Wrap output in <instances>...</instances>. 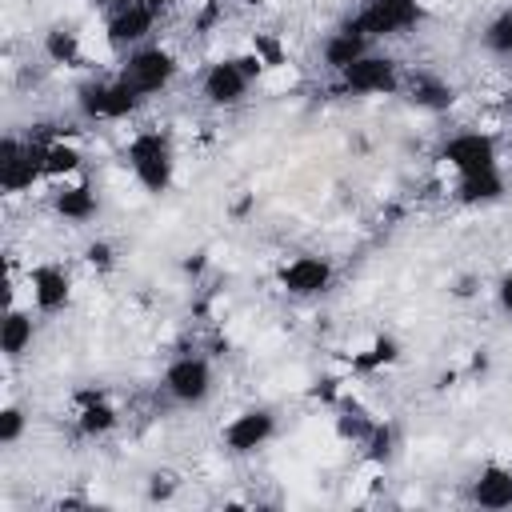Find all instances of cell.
Returning <instances> with one entry per match:
<instances>
[{
	"instance_id": "obj_1",
	"label": "cell",
	"mask_w": 512,
	"mask_h": 512,
	"mask_svg": "<svg viewBox=\"0 0 512 512\" xmlns=\"http://www.w3.org/2000/svg\"><path fill=\"white\" fill-rule=\"evenodd\" d=\"M124 160L148 196H164L176 180V148L164 128H140L124 144Z\"/></svg>"
},
{
	"instance_id": "obj_2",
	"label": "cell",
	"mask_w": 512,
	"mask_h": 512,
	"mask_svg": "<svg viewBox=\"0 0 512 512\" xmlns=\"http://www.w3.org/2000/svg\"><path fill=\"white\" fill-rule=\"evenodd\" d=\"M160 388L172 404L180 408H200L212 388H216V376H212V360L204 352H176L168 364H164V376H160Z\"/></svg>"
},
{
	"instance_id": "obj_3",
	"label": "cell",
	"mask_w": 512,
	"mask_h": 512,
	"mask_svg": "<svg viewBox=\"0 0 512 512\" xmlns=\"http://www.w3.org/2000/svg\"><path fill=\"white\" fill-rule=\"evenodd\" d=\"M176 72H180V60H176V52L164 48V44H140V48L124 52V60H120V68H116V76H124V80H128L136 92H144V96L164 92V88L176 80Z\"/></svg>"
},
{
	"instance_id": "obj_4",
	"label": "cell",
	"mask_w": 512,
	"mask_h": 512,
	"mask_svg": "<svg viewBox=\"0 0 512 512\" xmlns=\"http://www.w3.org/2000/svg\"><path fill=\"white\" fill-rule=\"evenodd\" d=\"M400 84H404V72L384 52H364L344 72H336V92L344 96H392L400 92Z\"/></svg>"
},
{
	"instance_id": "obj_5",
	"label": "cell",
	"mask_w": 512,
	"mask_h": 512,
	"mask_svg": "<svg viewBox=\"0 0 512 512\" xmlns=\"http://www.w3.org/2000/svg\"><path fill=\"white\" fill-rule=\"evenodd\" d=\"M436 160L452 172V176H468V172H488V168H500V144L492 132H480V128H464V132H452Z\"/></svg>"
},
{
	"instance_id": "obj_6",
	"label": "cell",
	"mask_w": 512,
	"mask_h": 512,
	"mask_svg": "<svg viewBox=\"0 0 512 512\" xmlns=\"http://www.w3.org/2000/svg\"><path fill=\"white\" fill-rule=\"evenodd\" d=\"M352 16L368 32V40H388V36H404L424 20V0H364Z\"/></svg>"
},
{
	"instance_id": "obj_7",
	"label": "cell",
	"mask_w": 512,
	"mask_h": 512,
	"mask_svg": "<svg viewBox=\"0 0 512 512\" xmlns=\"http://www.w3.org/2000/svg\"><path fill=\"white\" fill-rule=\"evenodd\" d=\"M332 280H336L332 260H328V256H316V252H300V256L284 260L280 272H276V284H280L288 296H296V300H316V296H324V292L332 288Z\"/></svg>"
},
{
	"instance_id": "obj_8",
	"label": "cell",
	"mask_w": 512,
	"mask_h": 512,
	"mask_svg": "<svg viewBox=\"0 0 512 512\" xmlns=\"http://www.w3.org/2000/svg\"><path fill=\"white\" fill-rule=\"evenodd\" d=\"M272 436H276V412L264 408V404H252V408L236 412V416L224 424L220 444H224L232 456H252V452H260Z\"/></svg>"
},
{
	"instance_id": "obj_9",
	"label": "cell",
	"mask_w": 512,
	"mask_h": 512,
	"mask_svg": "<svg viewBox=\"0 0 512 512\" xmlns=\"http://www.w3.org/2000/svg\"><path fill=\"white\" fill-rule=\"evenodd\" d=\"M252 84L256 80L240 68V60L236 56H224V60H216V64L204 68L200 96H204L208 108H236V104H244V96L252 92Z\"/></svg>"
},
{
	"instance_id": "obj_10",
	"label": "cell",
	"mask_w": 512,
	"mask_h": 512,
	"mask_svg": "<svg viewBox=\"0 0 512 512\" xmlns=\"http://www.w3.org/2000/svg\"><path fill=\"white\" fill-rule=\"evenodd\" d=\"M156 20H160L156 12H148V8H140V4H132V0H124V4H116V8L104 16V40H108V48H116V52H132V48L148 44Z\"/></svg>"
},
{
	"instance_id": "obj_11",
	"label": "cell",
	"mask_w": 512,
	"mask_h": 512,
	"mask_svg": "<svg viewBox=\"0 0 512 512\" xmlns=\"http://www.w3.org/2000/svg\"><path fill=\"white\" fill-rule=\"evenodd\" d=\"M24 284H28V300H32V308L40 312V316H52V312H60V308H68V300H72V276H68V268H60V264H32L28 272H24Z\"/></svg>"
},
{
	"instance_id": "obj_12",
	"label": "cell",
	"mask_w": 512,
	"mask_h": 512,
	"mask_svg": "<svg viewBox=\"0 0 512 512\" xmlns=\"http://www.w3.org/2000/svg\"><path fill=\"white\" fill-rule=\"evenodd\" d=\"M364 52H372V40H368V32L360 28V20L356 16H348V20H340L324 40H320V64L336 76V72H344L352 60H360Z\"/></svg>"
},
{
	"instance_id": "obj_13",
	"label": "cell",
	"mask_w": 512,
	"mask_h": 512,
	"mask_svg": "<svg viewBox=\"0 0 512 512\" xmlns=\"http://www.w3.org/2000/svg\"><path fill=\"white\" fill-rule=\"evenodd\" d=\"M72 420H76V432L80 436L100 440V436H108V432L120 428V408L100 388H84V392H76V416Z\"/></svg>"
},
{
	"instance_id": "obj_14",
	"label": "cell",
	"mask_w": 512,
	"mask_h": 512,
	"mask_svg": "<svg viewBox=\"0 0 512 512\" xmlns=\"http://www.w3.org/2000/svg\"><path fill=\"white\" fill-rule=\"evenodd\" d=\"M52 212L60 216V220H68V224H88V220H96V212H100V192H96V184H88V180H64V184H56V192H52Z\"/></svg>"
},
{
	"instance_id": "obj_15",
	"label": "cell",
	"mask_w": 512,
	"mask_h": 512,
	"mask_svg": "<svg viewBox=\"0 0 512 512\" xmlns=\"http://www.w3.org/2000/svg\"><path fill=\"white\" fill-rule=\"evenodd\" d=\"M400 92H404L416 108H424V112H448V108L456 104V88H452L444 76L428 72V68L408 72L404 84H400Z\"/></svg>"
},
{
	"instance_id": "obj_16",
	"label": "cell",
	"mask_w": 512,
	"mask_h": 512,
	"mask_svg": "<svg viewBox=\"0 0 512 512\" xmlns=\"http://www.w3.org/2000/svg\"><path fill=\"white\" fill-rule=\"evenodd\" d=\"M468 496H472V504L492 508V512L512 508V468H508V464H484V468L472 476Z\"/></svg>"
},
{
	"instance_id": "obj_17",
	"label": "cell",
	"mask_w": 512,
	"mask_h": 512,
	"mask_svg": "<svg viewBox=\"0 0 512 512\" xmlns=\"http://www.w3.org/2000/svg\"><path fill=\"white\" fill-rule=\"evenodd\" d=\"M504 172L500 168H488V172H468V176H456L452 184V200L464 204V208H484V204H496L504 196Z\"/></svg>"
},
{
	"instance_id": "obj_18",
	"label": "cell",
	"mask_w": 512,
	"mask_h": 512,
	"mask_svg": "<svg viewBox=\"0 0 512 512\" xmlns=\"http://www.w3.org/2000/svg\"><path fill=\"white\" fill-rule=\"evenodd\" d=\"M84 172V152L72 136H52L48 148H44V180L52 184H64V180H76Z\"/></svg>"
},
{
	"instance_id": "obj_19",
	"label": "cell",
	"mask_w": 512,
	"mask_h": 512,
	"mask_svg": "<svg viewBox=\"0 0 512 512\" xmlns=\"http://www.w3.org/2000/svg\"><path fill=\"white\" fill-rule=\"evenodd\" d=\"M36 340V320H32V308H16L8 304L4 312V324H0V348L8 360H20Z\"/></svg>"
},
{
	"instance_id": "obj_20",
	"label": "cell",
	"mask_w": 512,
	"mask_h": 512,
	"mask_svg": "<svg viewBox=\"0 0 512 512\" xmlns=\"http://www.w3.org/2000/svg\"><path fill=\"white\" fill-rule=\"evenodd\" d=\"M44 56H48L52 64H60V68L84 64V40H80V32H76L72 24H52V28L44 32Z\"/></svg>"
},
{
	"instance_id": "obj_21",
	"label": "cell",
	"mask_w": 512,
	"mask_h": 512,
	"mask_svg": "<svg viewBox=\"0 0 512 512\" xmlns=\"http://www.w3.org/2000/svg\"><path fill=\"white\" fill-rule=\"evenodd\" d=\"M144 92H136L124 76H108V92H104V120H128L144 108Z\"/></svg>"
},
{
	"instance_id": "obj_22",
	"label": "cell",
	"mask_w": 512,
	"mask_h": 512,
	"mask_svg": "<svg viewBox=\"0 0 512 512\" xmlns=\"http://www.w3.org/2000/svg\"><path fill=\"white\" fill-rule=\"evenodd\" d=\"M360 448H364V460H368L372 468H384V464L396 456V448H400V432H396V424H392V420H376Z\"/></svg>"
},
{
	"instance_id": "obj_23",
	"label": "cell",
	"mask_w": 512,
	"mask_h": 512,
	"mask_svg": "<svg viewBox=\"0 0 512 512\" xmlns=\"http://www.w3.org/2000/svg\"><path fill=\"white\" fill-rule=\"evenodd\" d=\"M400 360V340L396 336H376L364 352H352V368L356 372H384Z\"/></svg>"
},
{
	"instance_id": "obj_24",
	"label": "cell",
	"mask_w": 512,
	"mask_h": 512,
	"mask_svg": "<svg viewBox=\"0 0 512 512\" xmlns=\"http://www.w3.org/2000/svg\"><path fill=\"white\" fill-rule=\"evenodd\" d=\"M104 92H108V76H88V80L76 84V112L88 124L104 120Z\"/></svg>"
},
{
	"instance_id": "obj_25",
	"label": "cell",
	"mask_w": 512,
	"mask_h": 512,
	"mask_svg": "<svg viewBox=\"0 0 512 512\" xmlns=\"http://www.w3.org/2000/svg\"><path fill=\"white\" fill-rule=\"evenodd\" d=\"M480 44L492 52V56H512V8H504V12H496L488 24H484V32H480Z\"/></svg>"
},
{
	"instance_id": "obj_26",
	"label": "cell",
	"mask_w": 512,
	"mask_h": 512,
	"mask_svg": "<svg viewBox=\"0 0 512 512\" xmlns=\"http://www.w3.org/2000/svg\"><path fill=\"white\" fill-rule=\"evenodd\" d=\"M372 424H376V420H372L364 408H356V404H352V408L344 404L340 416H336V432H340V440H352V444H364V436L372 432Z\"/></svg>"
},
{
	"instance_id": "obj_27",
	"label": "cell",
	"mask_w": 512,
	"mask_h": 512,
	"mask_svg": "<svg viewBox=\"0 0 512 512\" xmlns=\"http://www.w3.org/2000/svg\"><path fill=\"white\" fill-rule=\"evenodd\" d=\"M24 428H28V416H24V408L8 400V404L0 408V444H4V448H12V444L24 436Z\"/></svg>"
},
{
	"instance_id": "obj_28",
	"label": "cell",
	"mask_w": 512,
	"mask_h": 512,
	"mask_svg": "<svg viewBox=\"0 0 512 512\" xmlns=\"http://www.w3.org/2000/svg\"><path fill=\"white\" fill-rule=\"evenodd\" d=\"M252 52H256L268 68H288V56H284L280 40H276V36H268V32H256V36H252Z\"/></svg>"
},
{
	"instance_id": "obj_29",
	"label": "cell",
	"mask_w": 512,
	"mask_h": 512,
	"mask_svg": "<svg viewBox=\"0 0 512 512\" xmlns=\"http://www.w3.org/2000/svg\"><path fill=\"white\" fill-rule=\"evenodd\" d=\"M180 488V476L176 472H152L148 476V500H172V492Z\"/></svg>"
},
{
	"instance_id": "obj_30",
	"label": "cell",
	"mask_w": 512,
	"mask_h": 512,
	"mask_svg": "<svg viewBox=\"0 0 512 512\" xmlns=\"http://www.w3.org/2000/svg\"><path fill=\"white\" fill-rule=\"evenodd\" d=\"M84 260H88L96 272H108V268L116 264V248H112L108 240H92V244L84 248Z\"/></svg>"
},
{
	"instance_id": "obj_31",
	"label": "cell",
	"mask_w": 512,
	"mask_h": 512,
	"mask_svg": "<svg viewBox=\"0 0 512 512\" xmlns=\"http://www.w3.org/2000/svg\"><path fill=\"white\" fill-rule=\"evenodd\" d=\"M496 308H500L504 316H512V272H504V276L496 280Z\"/></svg>"
},
{
	"instance_id": "obj_32",
	"label": "cell",
	"mask_w": 512,
	"mask_h": 512,
	"mask_svg": "<svg viewBox=\"0 0 512 512\" xmlns=\"http://www.w3.org/2000/svg\"><path fill=\"white\" fill-rule=\"evenodd\" d=\"M312 396L324 400V404H336V400H340V380H320V384L312 388Z\"/></svg>"
},
{
	"instance_id": "obj_33",
	"label": "cell",
	"mask_w": 512,
	"mask_h": 512,
	"mask_svg": "<svg viewBox=\"0 0 512 512\" xmlns=\"http://www.w3.org/2000/svg\"><path fill=\"white\" fill-rule=\"evenodd\" d=\"M132 4H140V8H148V12H156V16H164L172 0H132Z\"/></svg>"
},
{
	"instance_id": "obj_34",
	"label": "cell",
	"mask_w": 512,
	"mask_h": 512,
	"mask_svg": "<svg viewBox=\"0 0 512 512\" xmlns=\"http://www.w3.org/2000/svg\"><path fill=\"white\" fill-rule=\"evenodd\" d=\"M200 268H204V252H196V256L184 260V272H200Z\"/></svg>"
},
{
	"instance_id": "obj_35",
	"label": "cell",
	"mask_w": 512,
	"mask_h": 512,
	"mask_svg": "<svg viewBox=\"0 0 512 512\" xmlns=\"http://www.w3.org/2000/svg\"><path fill=\"white\" fill-rule=\"evenodd\" d=\"M88 4H92V8H100V12H112V8H116V4H124V0H88Z\"/></svg>"
},
{
	"instance_id": "obj_36",
	"label": "cell",
	"mask_w": 512,
	"mask_h": 512,
	"mask_svg": "<svg viewBox=\"0 0 512 512\" xmlns=\"http://www.w3.org/2000/svg\"><path fill=\"white\" fill-rule=\"evenodd\" d=\"M244 4H248V8H260V4H264V0H244Z\"/></svg>"
},
{
	"instance_id": "obj_37",
	"label": "cell",
	"mask_w": 512,
	"mask_h": 512,
	"mask_svg": "<svg viewBox=\"0 0 512 512\" xmlns=\"http://www.w3.org/2000/svg\"><path fill=\"white\" fill-rule=\"evenodd\" d=\"M504 100H508V108H512V84H508V92H504Z\"/></svg>"
},
{
	"instance_id": "obj_38",
	"label": "cell",
	"mask_w": 512,
	"mask_h": 512,
	"mask_svg": "<svg viewBox=\"0 0 512 512\" xmlns=\"http://www.w3.org/2000/svg\"><path fill=\"white\" fill-rule=\"evenodd\" d=\"M508 152H512V140H508Z\"/></svg>"
}]
</instances>
